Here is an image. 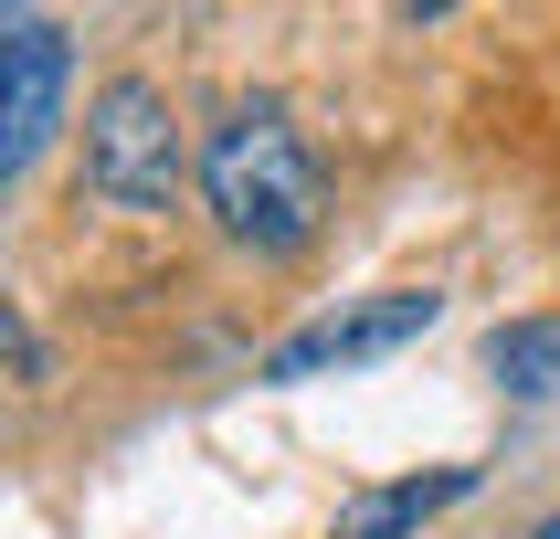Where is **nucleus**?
<instances>
[{
  "instance_id": "obj_1",
  "label": "nucleus",
  "mask_w": 560,
  "mask_h": 539,
  "mask_svg": "<svg viewBox=\"0 0 560 539\" xmlns=\"http://www.w3.org/2000/svg\"><path fill=\"white\" fill-rule=\"evenodd\" d=\"M201 190H212L222 233L254 254H296L328 212V169H317L307 127L285 106H233L212 127V149H201Z\"/></svg>"
},
{
  "instance_id": "obj_2",
  "label": "nucleus",
  "mask_w": 560,
  "mask_h": 539,
  "mask_svg": "<svg viewBox=\"0 0 560 539\" xmlns=\"http://www.w3.org/2000/svg\"><path fill=\"white\" fill-rule=\"evenodd\" d=\"M85 180L95 201H117V212H159L170 190H180V117H170V95L117 74V85L85 106Z\"/></svg>"
},
{
  "instance_id": "obj_3",
  "label": "nucleus",
  "mask_w": 560,
  "mask_h": 539,
  "mask_svg": "<svg viewBox=\"0 0 560 539\" xmlns=\"http://www.w3.org/2000/svg\"><path fill=\"white\" fill-rule=\"evenodd\" d=\"M444 317V296L434 285H392V296H360V307H328V317H307L296 339L265 360V380H317V371H360V360H392L402 339H423Z\"/></svg>"
},
{
  "instance_id": "obj_4",
  "label": "nucleus",
  "mask_w": 560,
  "mask_h": 539,
  "mask_svg": "<svg viewBox=\"0 0 560 539\" xmlns=\"http://www.w3.org/2000/svg\"><path fill=\"white\" fill-rule=\"evenodd\" d=\"M63 85H74V54H63L54 22H11L0 32V190L22 180L43 138L63 127Z\"/></svg>"
},
{
  "instance_id": "obj_5",
  "label": "nucleus",
  "mask_w": 560,
  "mask_h": 539,
  "mask_svg": "<svg viewBox=\"0 0 560 539\" xmlns=\"http://www.w3.org/2000/svg\"><path fill=\"white\" fill-rule=\"evenodd\" d=\"M466 487H476V466H434V476H402V487H371L360 507H339L328 539H402V529H423L434 507H455Z\"/></svg>"
},
{
  "instance_id": "obj_6",
  "label": "nucleus",
  "mask_w": 560,
  "mask_h": 539,
  "mask_svg": "<svg viewBox=\"0 0 560 539\" xmlns=\"http://www.w3.org/2000/svg\"><path fill=\"white\" fill-rule=\"evenodd\" d=\"M498 371H508V391H529V402H539V391L560 380V328H550V317L498 328Z\"/></svg>"
},
{
  "instance_id": "obj_7",
  "label": "nucleus",
  "mask_w": 560,
  "mask_h": 539,
  "mask_svg": "<svg viewBox=\"0 0 560 539\" xmlns=\"http://www.w3.org/2000/svg\"><path fill=\"white\" fill-rule=\"evenodd\" d=\"M529 539H560V518H550V529H529Z\"/></svg>"
}]
</instances>
